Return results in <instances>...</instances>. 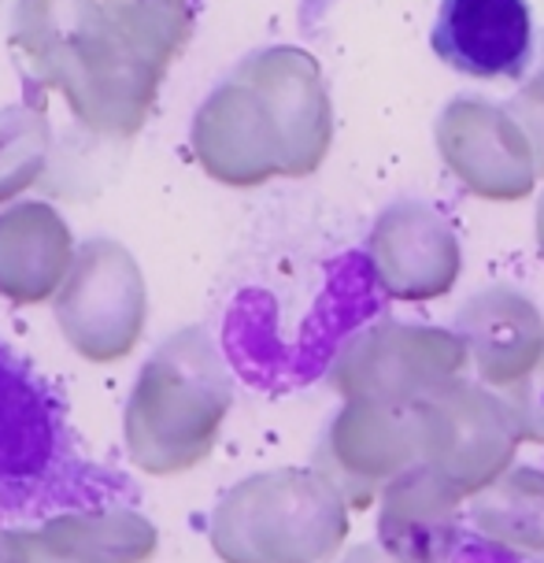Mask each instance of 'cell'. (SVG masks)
Instances as JSON below:
<instances>
[{
	"label": "cell",
	"instance_id": "obj_1",
	"mask_svg": "<svg viewBox=\"0 0 544 563\" xmlns=\"http://www.w3.org/2000/svg\"><path fill=\"white\" fill-rule=\"evenodd\" d=\"M189 34V0H19L8 42L37 97L64 93L89 134L134 137Z\"/></svg>",
	"mask_w": 544,
	"mask_h": 563
},
{
	"label": "cell",
	"instance_id": "obj_2",
	"mask_svg": "<svg viewBox=\"0 0 544 563\" xmlns=\"http://www.w3.org/2000/svg\"><path fill=\"white\" fill-rule=\"evenodd\" d=\"M234 408V382L204 327H181L156 345L123 411L126 452L156 478L204 464Z\"/></svg>",
	"mask_w": 544,
	"mask_h": 563
},
{
	"label": "cell",
	"instance_id": "obj_3",
	"mask_svg": "<svg viewBox=\"0 0 544 563\" xmlns=\"http://www.w3.org/2000/svg\"><path fill=\"white\" fill-rule=\"evenodd\" d=\"M348 511L319 471L275 467L223 493L208 538L223 563H330L348 538Z\"/></svg>",
	"mask_w": 544,
	"mask_h": 563
},
{
	"label": "cell",
	"instance_id": "obj_4",
	"mask_svg": "<svg viewBox=\"0 0 544 563\" xmlns=\"http://www.w3.org/2000/svg\"><path fill=\"white\" fill-rule=\"evenodd\" d=\"M470 349L456 330L378 323L352 334L330 364V389L345 405L419 408L463 382Z\"/></svg>",
	"mask_w": 544,
	"mask_h": 563
},
{
	"label": "cell",
	"instance_id": "obj_5",
	"mask_svg": "<svg viewBox=\"0 0 544 563\" xmlns=\"http://www.w3.org/2000/svg\"><path fill=\"white\" fill-rule=\"evenodd\" d=\"M56 323L89 364H119L137 349L148 323V289L126 245L93 238L78 249L56 294Z\"/></svg>",
	"mask_w": 544,
	"mask_h": 563
},
{
	"label": "cell",
	"instance_id": "obj_6",
	"mask_svg": "<svg viewBox=\"0 0 544 563\" xmlns=\"http://www.w3.org/2000/svg\"><path fill=\"white\" fill-rule=\"evenodd\" d=\"M422 464L459 497H478L511 471L519 430L503 397L481 382H456L419 405Z\"/></svg>",
	"mask_w": 544,
	"mask_h": 563
},
{
	"label": "cell",
	"instance_id": "obj_7",
	"mask_svg": "<svg viewBox=\"0 0 544 563\" xmlns=\"http://www.w3.org/2000/svg\"><path fill=\"white\" fill-rule=\"evenodd\" d=\"M422 464L419 408L345 405L319 445L315 471L348 508H370L392 482Z\"/></svg>",
	"mask_w": 544,
	"mask_h": 563
},
{
	"label": "cell",
	"instance_id": "obj_8",
	"mask_svg": "<svg viewBox=\"0 0 544 563\" xmlns=\"http://www.w3.org/2000/svg\"><path fill=\"white\" fill-rule=\"evenodd\" d=\"M441 159L481 200H522L537 186V159L508 104L456 97L433 126Z\"/></svg>",
	"mask_w": 544,
	"mask_h": 563
},
{
	"label": "cell",
	"instance_id": "obj_9",
	"mask_svg": "<svg viewBox=\"0 0 544 563\" xmlns=\"http://www.w3.org/2000/svg\"><path fill=\"white\" fill-rule=\"evenodd\" d=\"M237 78L264 97L281 137V175L308 178L334 145V104L319 59L297 45H270L241 59Z\"/></svg>",
	"mask_w": 544,
	"mask_h": 563
},
{
	"label": "cell",
	"instance_id": "obj_10",
	"mask_svg": "<svg viewBox=\"0 0 544 563\" xmlns=\"http://www.w3.org/2000/svg\"><path fill=\"white\" fill-rule=\"evenodd\" d=\"M197 164L208 178L234 189H256L281 175V137L264 97L230 75L197 108L189 126Z\"/></svg>",
	"mask_w": 544,
	"mask_h": 563
},
{
	"label": "cell",
	"instance_id": "obj_11",
	"mask_svg": "<svg viewBox=\"0 0 544 563\" xmlns=\"http://www.w3.org/2000/svg\"><path fill=\"white\" fill-rule=\"evenodd\" d=\"M367 256L378 286L397 300H437L459 278V238L437 208L397 200L370 227Z\"/></svg>",
	"mask_w": 544,
	"mask_h": 563
},
{
	"label": "cell",
	"instance_id": "obj_12",
	"mask_svg": "<svg viewBox=\"0 0 544 563\" xmlns=\"http://www.w3.org/2000/svg\"><path fill=\"white\" fill-rule=\"evenodd\" d=\"M430 45L441 64L467 78H522L533 56L526 0H441Z\"/></svg>",
	"mask_w": 544,
	"mask_h": 563
},
{
	"label": "cell",
	"instance_id": "obj_13",
	"mask_svg": "<svg viewBox=\"0 0 544 563\" xmlns=\"http://www.w3.org/2000/svg\"><path fill=\"white\" fill-rule=\"evenodd\" d=\"M159 534L137 511H70L37 530H4V563H148Z\"/></svg>",
	"mask_w": 544,
	"mask_h": 563
},
{
	"label": "cell",
	"instance_id": "obj_14",
	"mask_svg": "<svg viewBox=\"0 0 544 563\" xmlns=\"http://www.w3.org/2000/svg\"><path fill=\"white\" fill-rule=\"evenodd\" d=\"M456 334L467 341L481 386L508 389L544 360V316L526 294L489 286L459 308Z\"/></svg>",
	"mask_w": 544,
	"mask_h": 563
},
{
	"label": "cell",
	"instance_id": "obj_15",
	"mask_svg": "<svg viewBox=\"0 0 544 563\" xmlns=\"http://www.w3.org/2000/svg\"><path fill=\"white\" fill-rule=\"evenodd\" d=\"M463 500L426 464L411 467L381 493L378 545L392 563H445L456 549Z\"/></svg>",
	"mask_w": 544,
	"mask_h": 563
},
{
	"label": "cell",
	"instance_id": "obj_16",
	"mask_svg": "<svg viewBox=\"0 0 544 563\" xmlns=\"http://www.w3.org/2000/svg\"><path fill=\"white\" fill-rule=\"evenodd\" d=\"M75 241L64 216L45 200L0 211V297L12 305L53 300L75 264Z\"/></svg>",
	"mask_w": 544,
	"mask_h": 563
},
{
	"label": "cell",
	"instance_id": "obj_17",
	"mask_svg": "<svg viewBox=\"0 0 544 563\" xmlns=\"http://www.w3.org/2000/svg\"><path fill=\"white\" fill-rule=\"evenodd\" d=\"M470 522L503 552H544V471L511 467L508 475L470 497Z\"/></svg>",
	"mask_w": 544,
	"mask_h": 563
},
{
	"label": "cell",
	"instance_id": "obj_18",
	"mask_svg": "<svg viewBox=\"0 0 544 563\" xmlns=\"http://www.w3.org/2000/svg\"><path fill=\"white\" fill-rule=\"evenodd\" d=\"M53 148L45 104H12L0 108V205L26 194L42 178Z\"/></svg>",
	"mask_w": 544,
	"mask_h": 563
},
{
	"label": "cell",
	"instance_id": "obj_19",
	"mask_svg": "<svg viewBox=\"0 0 544 563\" xmlns=\"http://www.w3.org/2000/svg\"><path fill=\"white\" fill-rule=\"evenodd\" d=\"M500 397L508 405L511 419H515L519 438L533 441V445H544V360L522 382L503 389Z\"/></svg>",
	"mask_w": 544,
	"mask_h": 563
},
{
	"label": "cell",
	"instance_id": "obj_20",
	"mask_svg": "<svg viewBox=\"0 0 544 563\" xmlns=\"http://www.w3.org/2000/svg\"><path fill=\"white\" fill-rule=\"evenodd\" d=\"M508 112L515 115L522 134L530 137L533 159H537V178H544V70L519 89L515 100L508 104Z\"/></svg>",
	"mask_w": 544,
	"mask_h": 563
},
{
	"label": "cell",
	"instance_id": "obj_21",
	"mask_svg": "<svg viewBox=\"0 0 544 563\" xmlns=\"http://www.w3.org/2000/svg\"><path fill=\"white\" fill-rule=\"evenodd\" d=\"M341 563H392V560L381 552V545H356L341 556Z\"/></svg>",
	"mask_w": 544,
	"mask_h": 563
},
{
	"label": "cell",
	"instance_id": "obj_22",
	"mask_svg": "<svg viewBox=\"0 0 544 563\" xmlns=\"http://www.w3.org/2000/svg\"><path fill=\"white\" fill-rule=\"evenodd\" d=\"M537 249H541V256H544V194L537 200Z\"/></svg>",
	"mask_w": 544,
	"mask_h": 563
},
{
	"label": "cell",
	"instance_id": "obj_23",
	"mask_svg": "<svg viewBox=\"0 0 544 563\" xmlns=\"http://www.w3.org/2000/svg\"><path fill=\"white\" fill-rule=\"evenodd\" d=\"M0 563H4V530H0Z\"/></svg>",
	"mask_w": 544,
	"mask_h": 563
},
{
	"label": "cell",
	"instance_id": "obj_24",
	"mask_svg": "<svg viewBox=\"0 0 544 563\" xmlns=\"http://www.w3.org/2000/svg\"><path fill=\"white\" fill-rule=\"evenodd\" d=\"M541 70H544V34H541Z\"/></svg>",
	"mask_w": 544,
	"mask_h": 563
}]
</instances>
